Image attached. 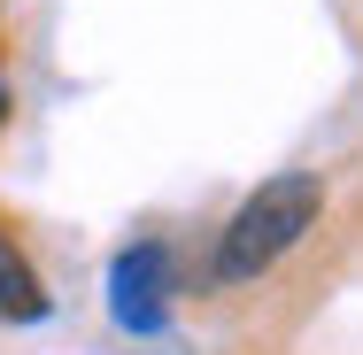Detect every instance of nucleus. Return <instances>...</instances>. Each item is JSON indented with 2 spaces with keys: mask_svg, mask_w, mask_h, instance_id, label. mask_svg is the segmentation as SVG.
<instances>
[{
  "mask_svg": "<svg viewBox=\"0 0 363 355\" xmlns=\"http://www.w3.org/2000/svg\"><path fill=\"white\" fill-rule=\"evenodd\" d=\"M317 209H325V186H317L309 170H279V178H263V186L240 201V216L224 224V240H217V278H224V286L263 278L294 240L317 224Z\"/></svg>",
  "mask_w": 363,
  "mask_h": 355,
  "instance_id": "f257e3e1",
  "label": "nucleus"
},
{
  "mask_svg": "<svg viewBox=\"0 0 363 355\" xmlns=\"http://www.w3.org/2000/svg\"><path fill=\"white\" fill-rule=\"evenodd\" d=\"M108 317L124 332H162V317H170V255L155 240L124 247L108 263Z\"/></svg>",
  "mask_w": 363,
  "mask_h": 355,
  "instance_id": "f03ea898",
  "label": "nucleus"
},
{
  "mask_svg": "<svg viewBox=\"0 0 363 355\" xmlns=\"http://www.w3.org/2000/svg\"><path fill=\"white\" fill-rule=\"evenodd\" d=\"M0 309H8V317H23V325L47 309V301H39V278L23 271V255H16L8 240H0Z\"/></svg>",
  "mask_w": 363,
  "mask_h": 355,
  "instance_id": "7ed1b4c3",
  "label": "nucleus"
},
{
  "mask_svg": "<svg viewBox=\"0 0 363 355\" xmlns=\"http://www.w3.org/2000/svg\"><path fill=\"white\" fill-rule=\"evenodd\" d=\"M0 116H8V93H0Z\"/></svg>",
  "mask_w": 363,
  "mask_h": 355,
  "instance_id": "20e7f679",
  "label": "nucleus"
}]
</instances>
